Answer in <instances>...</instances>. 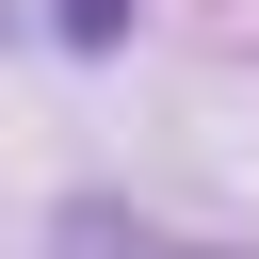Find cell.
<instances>
[{"instance_id": "obj_1", "label": "cell", "mask_w": 259, "mask_h": 259, "mask_svg": "<svg viewBox=\"0 0 259 259\" xmlns=\"http://www.w3.org/2000/svg\"><path fill=\"white\" fill-rule=\"evenodd\" d=\"M49 259H162V243H146V227H130V210H113V194H81V210H65V227H49Z\"/></svg>"}, {"instance_id": "obj_2", "label": "cell", "mask_w": 259, "mask_h": 259, "mask_svg": "<svg viewBox=\"0 0 259 259\" xmlns=\"http://www.w3.org/2000/svg\"><path fill=\"white\" fill-rule=\"evenodd\" d=\"M130 16H146V0H49V32H65V49H130Z\"/></svg>"}]
</instances>
